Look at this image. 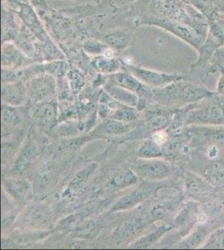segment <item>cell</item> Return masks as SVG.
<instances>
[{
    "mask_svg": "<svg viewBox=\"0 0 224 250\" xmlns=\"http://www.w3.org/2000/svg\"><path fill=\"white\" fill-rule=\"evenodd\" d=\"M13 107L14 106H3L2 109V119L6 125H15L20 122V116Z\"/></svg>",
    "mask_w": 224,
    "mask_h": 250,
    "instance_id": "f546056e",
    "label": "cell"
},
{
    "mask_svg": "<svg viewBox=\"0 0 224 250\" xmlns=\"http://www.w3.org/2000/svg\"><path fill=\"white\" fill-rule=\"evenodd\" d=\"M16 3L19 6V15L20 19L22 20L26 27L32 32V34L43 43H51V40L46 33V29H44L42 23L40 22L36 13L31 6L23 1Z\"/></svg>",
    "mask_w": 224,
    "mask_h": 250,
    "instance_id": "8992f818",
    "label": "cell"
},
{
    "mask_svg": "<svg viewBox=\"0 0 224 250\" xmlns=\"http://www.w3.org/2000/svg\"><path fill=\"white\" fill-rule=\"evenodd\" d=\"M152 96L164 104H187L206 100L213 95L207 87L191 82L189 80H177L162 88H152Z\"/></svg>",
    "mask_w": 224,
    "mask_h": 250,
    "instance_id": "7a4b0ae2",
    "label": "cell"
},
{
    "mask_svg": "<svg viewBox=\"0 0 224 250\" xmlns=\"http://www.w3.org/2000/svg\"><path fill=\"white\" fill-rule=\"evenodd\" d=\"M132 0H117V2L118 3H128V2H131Z\"/></svg>",
    "mask_w": 224,
    "mask_h": 250,
    "instance_id": "ab89813d",
    "label": "cell"
},
{
    "mask_svg": "<svg viewBox=\"0 0 224 250\" xmlns=\"http://www.w3.org/2000/svg\"><path fill=\"white\" fill-rule=\"evenodd\" d=\"M149 7L152 15L189 24L207 38L209 28L207 19L182 0H150Z\"/></svg>",
    "mask_w": 224,
    "mask_h": 250,
    "instance_id": "6da1fadb",
    "label": "cell"
},
{
    "mask_svg": "<svg viewBox=\"0 0 224 250\" xmlns=\"http://www.w3.org/2000/svg\"><path fill=\"white\" fill-rule=\"evenodd\" d=\"M152 140L157 145L162 146L164 145L168 141V134L165 131L160 129L156 131V133L153 134Z\"/></svg>",
    "mask_w": 224,
    "mask_h": 250,
    "instance_id": "e575fe53",
    "label": "cell"
},
{
    "mask_svg": "<svg viewBox=\"0 0 224 250\" xmlns=\"http://www.w3.org/2000/svg\"><path fill=\"white\" fill-rule=\"evenodd\" d=\"M133 169L143 178L162 179L170 174L172 168L170 164L166 161L149 159L136 163V165H133Z\"/></svg>",
    "mask_w": 224,
    "mask_h": 250,
    "instance_id": "52a82bcc",
    "label": "cell"
},
{
    "mask_svg": "<svg viewBox=\"0 0 224 250\" xmlns=\"http://www.w3.org/2000/svg\"><path fill=\"white\" fill-rule=\"evenodd\" d=\"M44 68L50 75L60 76L66 72V66L62 60H54V62L45 65Z\"/></svg>",
    "mask_w": 224,
    "mask_h": 250,
    "instance_id": "1f68e13d",
    "label": "cell"
},
{
    "mask_svg": "<svg viewBox=\"0 0 224 250\" xmlns=\"http://www.w3.org/2000/svg\"><path fill=\"white\" fill-rule=\"evenodd\" d=\"M205 178L211 185H219L224 183V165L221 163H214L206 168Z\"/></svg>",
    "mask_w": 224,
    "mask_h": 250,
    "instance_id": "ac0fdd59",
    "label": "cell"
},
{
    "mask_svg": "<svg viewBox=\"0 0 224 250\" xmlns=\"http://www.w3.org/2000/svg\"><path fill=\"white\" fill-rule=\"evenodd\" d=\"M171 227L169 225H163L156 229V230L151 232L149 235L145 236L142 239H139L138 241L132 245V247L136 249H142V248H147L149 245H152L154 242H156L157 239L163 234V233L170 230Z\"/></svg>",
    "mask_w": 224,
    "mask_h": 250,
    "instance_id": "ffe728a7",
    "label": "cell"
},
{
    "mask_svg": "<svg viewBox=\"0 0 224 250\" xmlns=\"http://www.w3.org/2000/svg\"><path fill=\"white\" fill-rule=\"evenodd\" d=\"M128 71L131 72L135 77L137 78L141 82L151 88H162L172 83L183 79V76L178 74H166L160 72L153 71L150 69L132 66L130 64L125 65Z\"/></svg>",
    "mask_w": 224,
    "mask_h": 250,
    "instance_id": "277c9868",
    "label": "cell"
},
{
    "mask_svg": "<svg viewBox=\"0 0 224 250\" xmlns=\"http://www.w3.org/2000/svg\"><path fill=\"white\" fill-rule=\"evenodd\" d=\"M173 208V205L169 204V203H163L161 205H158L157 206H155L153 210H152V215H153L155 219H162L164 218L168 213L172 210Z\"/></svg>",
    "mask_w": 224,
    "mask_h": 250,
    "instance_id": "836d02e7",
    "label": "cell"
},
{
    "mask_svg": "<svg viewBox=\"0 0 224 250\" xmlns=\"http://www.w3.org/2000/svg\"><path fill=\"white\" fill-rule=\"evenodd\" d=\"M105 89H106L108 94L111 95L114 100L125 104L127 105L131 106V107L136 105L137 95L133 92L120 87L117 84H114L113 83L111 82L105 85Z\"/></svg>",
    "mask_w": 224,
    "mask_h": 250,
    "instance_id": "9a60e30c",
    "label": "cell"
},
{
    "mask_svg": "<svg viewBox=\"0 0 224 250\" xmlns=\"http://www.w3.org/2000/svg\"><path fill=\"white\" fill-rule=\"evenodd\" d=\"M183 2L189 4L201 13L207 19L208 23L215 21L219 14L218 0H182Z\"/></svg>",
    "mask_w": 224,
    "mask_h": 250,
    "instance_id": "4fadbf2b",
    "label": "cell"
},
{
    "mask_svg": "<svg viewBox=\"0 0 224 250\" xmlns=\"http://www.w3.org/2000/svg\"><path fill=\"white\" fill-rule=\"evenodd\" d=\"M142 24L156 26L165 31L168 32L179 40H182L188 45L193 47L197 51H199L206 37L199 34L196 29L187 23L167 20L164 18L157 17L155 15H150L149 17L143 20Z\"/></svg>",
    "mask_w": 224,
    "mask_h": 250,
    "instance_id": "3957f363",
    "label": "cell"
},
{
    "mask_svg": "<svg viewBox=\"0 0 224 250\" xmlns=\"http://www.w3.org/2000/svg\"><path fill=\"white\" fill-rule=\"evenodd\" d=\"M216 21L220 24V26L222 27V29H223V30L224 31V12H221V13L219 14V15L218 16V18H217Z\"/></svg>",
    "mask_w": 224,
    "mask_h": 250,
    "instance_id": "74e56055",
    "label": "cell"
},
{
    "mask_svg": "<svg viewBox=\"0 0 224 250\" xmlns=\"http://www.w3.org/2000/svg\"><path fill=\"white\" fill-rule=\"evenodd\" d=\"M136 174L131 170H122L117 173L111 181V185L117 188H125L136 182Z\"/></svg>",
    "mask_w": 224,
    "mask_h": 250,
    "instance_id": "7402d4cb",
    "label": "cell"
},
{
    "mask_svg": "<svg viewBox=\"0 0 224 250\" xmlns=\"http://www.w3.org/2000/svg\"><path fill=\"white\" fill-rule=\"evenodd\" d=\"M140 155L145 159H154L156 157L162 156L163 149L161 146L154 142L153 140L145 143L140 149Z\"/></svg>",
    "mask_w": 224,
    "mask_h": 250,
    "instance_id": "cb8c5ba5",
    "label": "cell"
},
{
    "mask_svg": "<svg viewBox=\"0 0 224 250\" xmlns=\"http://www.w3.org/2000/svg\"><path fill=\"white\" fill-rule=\"evenodd\" d=\"M218 4L220 12H224V0H218Z\"/></svg>",
    "mask_w": 224,
    "mask_h": 250,
    "instance_id": "f35d334b",
    "label": "cell"
},
{
    "mask_svg": "<svg viewBox=\"0 0 224 250\" xmlns=\"http://www.w3.org/2000/svg\"><path fill=\"white\" fill-rule=\"evenodd\" d=\"M34 150L32 147H27L24 149L23 152L20 154V158L18 159L16 168L20 170H24L27 168L29 164L31 163L32 159L34 158Z\"/></svg>",
    "mask_w": 224,
    "mask_h": 250,
    "instance_id": "4dcf8cb0",
    "label": "cell"
},
{
    "mask_svg": "<svg viewBox=\"0 0 224 250\" xmlns=\"http://www.w3.org/2000/svg\"><path fill=\"white\" fill-rule=\"evenodd\" d=\"M132 40V33L127 29H117L109 32L103 37V41L114 51L121 52L129 47Z\"/></svg>",
    "mask_w": 224,
    "mask_h": 250,
    "instance_id": "8fae6325",
    "label": "cell"
},
{
    "mask_svg": "<svg viewBox=\"0 0 224 250\" xmlns=\"http://www.w3.org/2000/svg\"><path fill=\"white\" fill-rule=\"evenodd\" d=\"M69 80L71 83V85L74 89H79L83 87L85 81L82 75L77 70H71L68 73Z\"/></svg>",
    "mask_w": 224,
    "mask_h": 250,
    "instance_id": "d6a6232c",
    "label": "cell"
},
{
    "mask_svg": "<svg viewBox=\"0 0 224 250\" xmlns=\"http://www.w3.org/2000/svg\"><path fill=\"white\" fill-rule=\"evenodd\" d=\"M35 115L43 124H51L56 119V108L52 102L44 103L38 107Z\"/></svg>",
    "mask_w": 224,
    "mask_h": 250,
    "instance_id": "d6986e66",
    "label": "cell"
},
{
    "mask_svg": "<svg viewBox=\"0 0 224 250\" xmlns=\"http://www.w3.org/2000/svg\"><path fill=\"white\" fill-rule=\"evenodd\" d=\"M103 132L110 134H121L130 130V125L125 122L111 120L101 126Z\"/></svg>",
    "mask_w": 224,
    "mask_h": 250,
    "instance_id": "d4e9b609",
    "label": "cell"
},
{
    "mask_svg": "<svg viewBox=\"0 0 224 250\" xmlns=\"http://www.w3.org/2000/svg\"><path fill=\"white\" fill-rule=\"evenodd\" d=\"M83 48L86 53L98 56L102 55L105 49L108 48V46L105 43L100 42L98 40H91L84 43Z\"/></svg>",
    "mask_w": 224,
    "mask_h": 250,
    "instance_id": "f1b7e54d",
    "label": "cell"
},
{
    "mask_svg": "<svg viewBox=\"0 0 224 250\" xmlns=\"http://www.w3.org/2000/svg\"><path fill=\"white\" fill-rule=\"evenodd\" d=\"M110 82L133 92L141 96L150 98L152 96V88L148 87L135 77L131 72H117L109 75Z\"/></svg>",
    "mask_w": 224,
    "mask_h": 250,
    "instance_id": "ba28073f",
    "label": "cell"
},
{
    "mask_svg": "<svg viewBox=\"0 0 224 250\" xmlns=\"http://www.w3.org/2000/svg\"><path fill=\"white\" fill-rule=\"evenodd\" d=\"M206 236V232L204 229H199L195 233H193L188 239L177 245L180 249H195L201 245V242L203 241Z\"/></svg>",
    "mask_w": 224,
    "mask_h": 250,
    "instance_id": "4316f807",
    "label": "cell"
},
{
    "mask_svg": "<svg viewBox=\"0 0 224 250\" xmlns=\"http://www.w3.org/2000/svg\"><path fill=\"white\" fill-rule=\"evenodd\" d=\"M203 249H224V228L219 229L211 233L202 245Z\"/></svg>",
    "mask_w": 224,
    "mask_h": 250,
    "instance_id": "603a6c76",
    "label": "cell"
},
{
    "mask_svg": "<svg viewBox=\"0 0 224 250\" xmlns=\"http://www.w3.org/2000/svg\"><path fill=\"white\" fill-rule=\"evenodd\" d=\"M55 87V81L52 75L41 74L29 80L27 90L34 101H45L54 95Z\"/></svg>",
    "mask_w": 224,
    "mask_h": 250,
    "instance_id": "5b68a950",
    "label": "cell"
},
{
    "mask_svg": "<svg viewBox=\"0 0 224 250\" xmlns=\"http://www.w3.org/2000/svg\"><path fill=\"white\" fill-rule=\"evenodd\" d=\"M146 118L150 127L156 130L168 127L173 121V114L165 108H150L147 112Z\"/></svg>",
    "mask_w": 224,
    "mask_h": 250,
    "instance_id": "5bb4252c",
    "label": "cell"
},
{
    "mask_svg": "<svg viewBox=\"0 0 224 250\" xmlns=\"http://www.w3.org/2000/svg\"><path fill=\"white\" fill-rule=\"evenodd\" d=\"M9 190L14 193L16 197L20 199H24L28 194L29 185L28 183L25 181H19V180H9L6 181Z\"/></svg>",
    "mask_w": 224,
    "mask_h": 250,
    "instance_id": "83f0119b",
    "label": "cell"
},
{
    "mask_svg": "<svg viewBox=\"0 0 224 250\" xmlns=\"http://www.w3.org/2000/svg\"><path fill=\"white\" fill-rule=\"evenodd\" d=\"M25 54L20 51L17 46L11 42H3L2 46V65L3 68L15 69L23 64L25 61Z\"/></svg>",
    "mask_w": 224,
    "mask_h": 250,
    "instance_id": "7c38bea8",
    "label": "cell"
},
{
    "mask_svg": "<svg viewBox=\"0 0 224 250\" xmlns=\"http://www.w3.org/2000/svg\"><path fill=\"white\" fill-rule=\"evenodd\" d=\"M110 119L121 122H129L136 120V112L134 111L133 108H130L129 106H122L121 108L116 109L113 114L110 116Z\"/></svg>",
    "mask_w": 224,
    "mask_h": 250,
    "instance_id": "484cf974",
    "label": "cell"
},
{
    "mask_svg": "<svg viewBox=\"0 0 224 250\" xmlns=\"http://www.w3.org/2000/svg\"><path fill=\"white\" fill-rule=\"evenodd\" d=\"M92 65L100 73L110 75L118 72L122 63L115 58H107L104 55H98L92 60Z\"/></svg>",
    "mask_w": 224,
    "mask_h": 250,
    "instance_id": "2e32d148",
    "label": "cell"
},
{
    "mask_svg": "<svg viewBox=\"0 0 224 250\" xmlns=\"http://www.w3.org/2000/svg\"><path fill=\"white\" fill-rule=\"evenodd\" d=\"M216 92L217 94H224V74H220V77L217 82L216 86Z\"/></svg>",
    "mask_w": 224,
    "mask_h": 250,
    "instance_id": "8d00e7d4",
    "label": "cell"
},
{
    "mask_svg": "<svg viewBox=\"0 0 224 250\" xmlns=\"http://www.w3.org/2000/svg\"><path fill=\"white\" fill-rule=\"evenodd\" d=\"M188 133L209 145H224V125L193 126Z\"/></svg>",
    "mask_w": 224,
    "mask_h": 250,
    "instance_id": "9c48e42d",
    "label": "cell"
},
{
    "mask_svg": "<svg viewBox=\"0 0 224 250\" xmlns=\"http://www.w3.org/2000/svg\"><path fill=\"white\" fill-rule=\"evenodd\" d=\"M27 93V87L22 81L3 83L2 100L8 105H20L25 102Z\"/></svg>",
    "mask_w": 224,
    "mask_h": 250,
    "instance_id": "30bf717a",
    "label": "cell"
},
{
    "mask_svg": "<svg viewBox=\"0 0 224 250\" xmlns=\"http://www.w3.org/2000/svg\"><path fill=\"white\" fill-rule=\"evenodd\" d=\"M187 190L193 194L201 195V193H207L210 190V186L205 183L203 179H199L197 176L188 175L187 179Z\"/></svg>",
    "mask_w": 224,
    "mask_h": 250,
    "instance_id": "44dd1931",
    "label": "cell"
},
{
    "mask_svg": "<svg viewBox=\"0 0 224 250\" xmlns=\"http://www.w3.org/2000/svg\"><path fill=\"white\" fill-rule=\"evenodd\" d=\"M147 196H148L147 191L144 189H136L130 194L125 195L120 199L119 201L114 205L112 211L125 210V209L133 208L135 205H138L140 202H142V200H144Z\"/></svg>",
    "mask_w": 224,
    "mask_h": 250,
    "instance_id": "e0dca14e",
    "label": "cell"
},
{
    "mask_svg": "<svg viewBox=\"0 0 224 250\" xmlns=\"http://www.w3.org/2000/svg\"><path fill=\"white\" fill-rule=\"evenodd\" d=\"M219 145H211L209 146V148L207 149V156L209 159H216L218 157H219V154H220V148H219Z\"/></svg>",
    "mask_w": 224,
    "mask_h": 250,
    "instance_id": "d590c367",
    "label": "cell"
}]
</instances>
